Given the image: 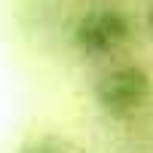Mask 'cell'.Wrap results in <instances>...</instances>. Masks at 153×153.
Wrapping results in <instances>:
<instances>
[{
	"instance_id": "cell-1",
	"label": "cell",
	"mask_w": 153,
	"mask_h": 153,
	"mask_svg": "<svg viewBox=\"0 0 153 153\" xmlns=\"http://www.w3.org/2000/svg\"><path fill=\"white\" fill-rule=\"evenodd\" d=\"M153 95V83L150 74L141 68H117L104 74L95 86V98L104 113L110 117H129V113L141 110Z\"/></svg>"
},
{
	"instance_id": "cell-4",
	"label": "cell",
	"mask_w": 153,
	"mask_h": 153,
	"mask_svg": "<svg viewBox=\"0 0 153 153\" xmlns=\"http://www.w3.org/2000/svg\"><path fill=\"white\" fill-rule=\"evenodd\" d=\"M147 25H150V34H153V6H150V12H147Z\"/></svg>"
},
{
	"instance_id": "cell-2",
	"label": "cell",
	"mask_w": 153,
	"mask_h": 153,
	"mask_svg": "<svg viewBox=\"0 0 153 153\" xmlns=\"http://www.w3.org/2000/svg\"><path fill=\"white\" fill-rule=\"evenodd\" d=\"M129 37V19L123 16L120 9L113 6H98V9H89L86 16H80L74 28V43L83 55H110L126 43Z\"/></svg>"
},
{
	"instance_id": "cell-3",
	"label": "cell",
	"mask_w": 153,
	"mask_h": 153,
	"mask_svg": "<svg viewBox=\"0 0 153 153\" xmlns=\"http://www.w3.org/2000/svg\"><path fill=\"white\" fill-rule=\"evenodd\" d=\"M22 153H68V147L58 138H34L22 147Z\"/></svg>"
}]
</instances>
